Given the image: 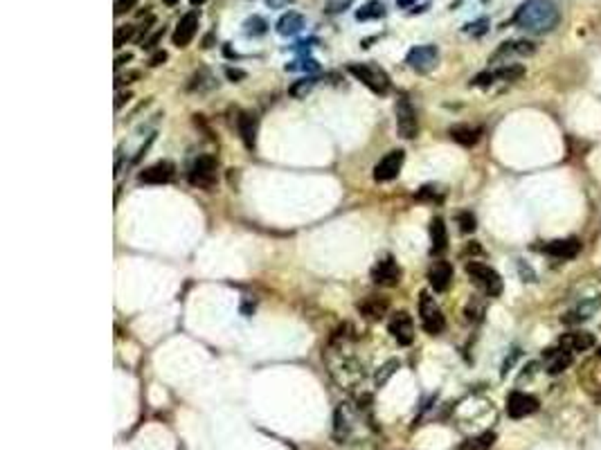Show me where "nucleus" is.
I'll use <instances>...</instances> for the list:
<instances>
[{
  "label": "nucleus",
  "instance_id": "nucleus-1",
  "mask_svg": "<svg viewBox=\"0 0 601 450\" xmlns=\"http://www.w3.org/2000/svg\"><path fill=\"white\" fill-rule=\"evenodd\" d=\"M325 363L329 367L331 379H334L340 387L345 390H354L362 383V367L356 360V356L351 353V349L345 344V340H334L329 344V349L325 351Z\"/></svg>",
  "mask_w": 601,
  "mask_h": 450
},
{
  "label": "nucleus",
  "instance_id": "nucleus-2",
  "mask_svg": "<svg viewBox=\"0 0 601 450\" xmlns=\"http://www.w3.org/2000/svg\"><path fill=\"white\" fill-rule=\"evenodd\" d=\"M558 18H561L558 16V7L552 0H525L518 7L514 23L530 34H545L552 32L558 25Z\"/></svg>",
  "mask_w": 601,
  "mask_h": 450
},
{
  "label": "nucleus",
  "instance_id": "nucleus-3",
  "mask_svg": "<svg viewBox=\"0 0 601 450\" xmlns=\"http://www.w3.org/2000/svg\"><path fill=\"white\" fill-rule=\"evenodd\" d=\"M466 275L471 277V281L478 286L482 293H486L489 297H498L502 293V279L495 273L491 266L482 264V261H466Z\"/></svg>",
  "mask_w": 601,
  "mask_h": 450
},
{
  "label": "nucleus",
  "instance_id": "nucleus-4",
  "mask_svg": "<svg viewBox=\"0 0 601 450\" xmlns=\"http://www.w3.org/2000/svg\"><path fill=\"white\" fill-rule=\"evenodd\" d=\"M347 70H349L358 81L365 83V86H367L372 92H376V95H386V92L390 90V79H388V75H386V72H383L379 66H374V64H351Z\"/></svg>",
  "mask_w": 601,
  "mask_h": 450
},
{
  "label": "nucleus",
  "instance_id": "nucleus-5",
  "mask_svg": "<svg viewBox=\"0 0 601 450\" xmlns=\"http://www.w3.org/2000/svg\"><path fill=\"white\" fill-rule=\"evenodd\" d=\"M419 316H421V327L426 329V333H430V336H439V333L446 329V320H444L441 309L426 290L419 295Z\"/></svg>",
  "mask_w": 601,
  "mask_h": 450
},
{
  "label": "nucleus",
  "instance_id": "nucleus-6",
  "mask_svg": "<svg viewBox=\"0 0 601 450\" xmlns=\"http://www.w3.org/2000/svg\"><path fill=\"white\" fill-rule=\"evenodd\" d=\"M372 281L379 286H397L401 281V268L392 255H383L372 266Z\"/></svg>",
  "mask_w": 601,
  "mask_h": 450
},
{
  "label": "nucleus",
  "instance_id": "nucleus-7",
  "mask_svg": "<svg viewBox=\"0 0 601 450\" xmlns=\"http://www.w3.org/2000/svg\"><path fill=\"white\" fill-rule=\"evenodd\" d=\"M403 162H406V151L403 149H395L386 153L383 158L379 160V164L374 167V181L376 183H388V181H395V178L401 174L403 169Z\"/></svg>",
  "mask_w": 601,
  "mask_h": 450
},
{
  "label": "nucleus",
  "instance_id": "nucleus-8",
  "mask_svg": "<svg viewBox=\"0 0 601 450\" xmlns=\"http://www.w3.org/2000/svg\"><path fill=\"white\" fill-rule=\"evenodd\" d=\"M397 131L401 138H406V140L417 138V133H419L417 111H414V106L408 99L397 101Z\"/></svg>",
  "mask_w": 601,
  "mask_h": 450
},
{
  "label": "nucleus",
  "instance_id": "nucleus-9",
  "mask_svg": "<svg viewBox=\"0 0 601 450\" xmlns=\"http://www.w3.org/2000/svg\"><path fill=\"white\" fill-rule=\"evenodd\" d=\"M216 181V158L214 155H199L192 164L190 171V183L210 190Z\"/></svg>",
  "mask_w": 601,
  "mask_h": 450
},
{
  "label": "nucleus",
  "instance_id": "nucleus-10",
  "mask_svg": "<svg viewBox=\"0 0 601 450\" xmlns=\"http://www.w3.org/2000/svg\"><path fill=\"white\" fill-rule=\"evenodd\" d=\"M437 61H439V50L434 45H417V48H412L406 57V64L412 70H419V72L432 70L437 66Z\"/></svg>",
  "mask_w": 601,
  "mask_h": 450
},
{
  "label": "nucleus",
  "instance_id": "nucleus-11",
  "mask_svg": "<svg viewBox=\"0 0 601 450\" xmlns=\"http://www.w3.org/2000/svg\"><path fill=\"white\" fill-rule=\"evenodd\" d=\"M199 12H196V9H192V12H188L185 14L181 20H178V25H176V32H174V36H171V41H174V45L176 48H188L192 41H194V36H196V32H199Z\"/></svg>",
  "mask_w": 601,
  "mask_h": 450
},
{
  "label": "nucleus",
  "instance_id": "nucleus-12",
  "mask_svg": "<svg viewBox=\"0 0 601 450\" xmlns=\"http://www.w3.org/2000/svg\"><path fill=\"white\" fill-rule=\"evenodd\" d=\"M390 333H392V338H395L399 344H403V347H408V344H412V340H414V322H412V318H410V313L408 311H399V313H395V316H392V320H390Z\"/></svg>",
  "mask_w": 601,
  "mask_h": 450
},
{
  "label": "nucleus",
  "instance_id": "nucleus-13",
  "mask_svg": "<svg viewBox=\"0 0 601 450\" xmlns=\"http://www.w3.org/2000/svg\"><path fill=\"white\" fill-rule=\"evenodd\" d=\"M538 410V399L525 392H511L507 399V414L511 419H525Z\"/></svg>",
  "mask_w": 601,
  "mask_h": 450
},
{
  "label": "nucleus",
  "instance_id": "nucleus-14",
  "mask_svg": "<svg viewBox=\"0 0 601 450\" xmlns=\"http://www.w3.org/2000/svg\"><path fill=\"white\" fill-rule=\"evenodd\" d=\"M545 255L550 257H556V259H574L579 255V250H581V241L574 237L570 239H554V241H547L543 248Z\"/></svg>",
  "mask_w": 601,
  "mask_h": 450
},
{
  "label": "nucleus",
  "instance_id": "nucleus-15",
  "mask_svg": "<svg viewBox=\"0 0 601 450\" xmlns=\"http://www.w3.org/2000/svg\"><path fill=\"white\" fill-rule=\"evenodd\" d=\"M174 174H176V167L167 160H160V162L147 167L144 171H140L138 181L147 183V185H164V183L171 181Z\"/></svg>",
  "mask_w": 601,
  "mask_h": 450
},
{
  "label": "nucleus",
  "instance_id": "nucleus-16",
  "mask_svg": "<svg viewBox=\"0 0 601 450\" xmlns=\"http://www.w3.org/2000/svg\"><path fill=\"white\" fill-rule=\"evenodd\" d=\"M236 129H239V135L246 144V149H255L257 146V133H259V120L255 113H248L241 111L239 118H236Z\"/></svg>",
  "mask_w": 601,
  "mask_h": 450
},
{
  "label": "nucleus",
  "instance_id": "nucleus-17",
  "mask_svg": "<svg viewBox=\"0 0 601 450\" xmlns=\"http://www.w3.org/2000/svg\"><path fill=\"white\" fill-rule=\"evenodd\" d=\"M558 344H561L563 349H567L570 353H579V351L593 349L597 340H595L593 333H588V331H570L561 340H558Z\"/></svg>",
  "mask_w": 601,
  "mask_h": 450
},
{
  "label": "nucleus",
  "instance_id": "nucleus-18",
  "mask_svg": "<svg viewBox=\"0 0 601 450\" xmlns=\"http://www.w3.org/2000/svg\"><path fill=\"white\" fill-rule=\"evenodd\" d=\"M428 281H430L432 290L444 293L453 281V266L448 264V261H434L428 270Z\"/></svg>",
  "mask_w": 601,
  "mask_h": 450
},
{
  "label": "nucleus",
  "instance_id": "nucleus-19",
  "mask_svg": "<svg viewBox=\"0 0 601 450\" xmlns=\"http://www.w3.org/2000/svg\"><path fill=\"white\" fill-rule=\"evenodd\" d=\"M356 309H358V313H360L362 318H367V320H381V318L388 313L390 302H388L386 297H381V295H369V297H365L362 302H358Z\"/></svg>",
  "mask_w": 601,
  "mask_h": 450
},
{
  "label": "nucleus",
  "instance_id": "nucleus-20",
  "mask_svg": "<svg viewBox=\"0 0 601 450\" xmlns=\"http://www.w3.org/2000/svg\"><path fill=\"white\" fill-rule=\"evenodd\" d=\"M536 52V43L532 41H509V43H502L500 50L493 55V61L507 59V57H532Z\"/></svg>",
  "mask_w": 601,
  "mask_h": 450
},
{
  "label": "nucleus",
  "instance_id": "nucleus-21",
  "mask_svg": "<svg viewBox=\"0 0 601 450\" xmlns=\"http://www.w3.org/2000/svg\"><path fill=\"white\" fill-rule=\"evenodd\" d=\"M572 356L567 349H563L561 344H558V349H547L545 353V363H547V372L550 374H561L565 372L570 365H572Z\"/></svg>",
  "mask_w": 601,
  "mask_h": 450
},
{
  "label": "nucleus",
  "instance_id": "nucleus-22",
  "mask_svg": "<svg viewBox=\"0 0 601 450\" xmlns=\"http://www.w3.org/2000/svg\"><path fill=\"white\" fill-rule=\"evenodd\" d=\"M446 248H448V232H446V225H444V218L437 216L430 221V253L441 255Z\"/></svg>",
  "mask_w": 601,
  "mask_h": 450
},
{
  "label": "nucleus",
  "instance_id": "nucleus-23",
  "mask_svg": "<svg viewBox=\"0 0 601 450\" xmlns=\"http://www.w3.org/2000/svg\"><path fill=\"white\" fill-rule=\"evenodd\" d=\"M351 428H354V414H351L347 403H340L336 416H334V435L336 439H347L351 435Z\"/></svg>",
  "mask_w": 601,
  "mask_h": 450
},
{
  "label": "nucleus",
  "instance_id": "nucleus-24",
  "mask_svg": "<svg viewBox=\"0 0 601 450\" xmlns=\"http://www.w3.org/2000/svg\"><path fill=\"white\" fill-rule=\"evenodd\" d=\"M448 135L462 146H473V144H478L480 135H482V129L480 127H471V124H455V127H451Z\"/></svg>",
  "mask_w": 601,
  "mask_h": 450
},
{
  "label": "nucleus",
  "instance_id": "nucleus-25",
  "mask_svg": "<svg viewBox=\"0 0 601 450\" xmlns=\"http://www.w3.org/2000/svg\"><path fill=\"white\" fill-rule=\"evenodd\" d=\"M304 29V16L297 12H286L277 20V34L282 36H295Z\"/></svg>",
  "mask_w": 601,
  "mask_h": 450
},
{
  "label": "nucleus",
  "instance_id": "nucleus-26",
  "mask_svg": "<svg viewBox=\"0 0 601 450\" xmlns=\"http://www.w3.org/2000/svg\"><path fill=\"white\" fill-rule=\"evenodd\" d=\"M383 16H386V5H383L381 0H369V3H365L356 12L358 20H376Z\"/></svg>",
  "mask_w": 601,
  "mask_h": 450
},
{
  "label": "nucleus",
  "instance_id": "nucleus-27",
  "mask_svg": "<svg viewBox=\"0 0 601 450\" xmlns=\"http://www.w3.org/2000/svg\"><path fill=\"white\" fill-rule=\"evenodd\" d=\"M493 444H495V433H482L478 437L469 439V442H464L460 448L462 450H489Z\"/></svg>",
  "mask_w": 601,
  "mask_h": 450
},
{
  "label": "nucleus",
  "instance_id": "nucleus-28",
  "mask_svg": "<svg viewBox=\"0 0 601 450\" xmlns=\"http://www.w3.org/2000/svg\"><path fill=\"white\" fill-rule=\"evenodd\" d=\"M523 75H525V68L521 64H504L493 72V77L500 81H518Z\"/></svg>",
  "mask_w": 601,
  "mask_h": 450
},
{
  "label": "nucleus",
  "instance_id": "nucleus-29",
  "mask_svg": "<svg viewBox=\"0 0 601 450\" xmlns=\"http://www.w3.org/2000/svg\"><path fill=\"white\" fill-rule=\"evenodd\" d=\"M399 367H401V363H399L397 358H392V360H388V363H386V365H383V367H381V370L376 372V376H374V385H376V387H383V385H386V383H388V381L392 379V374H395V372H397Z\"/></svg>",
  "mask_w": 601,
  "mask_h": 450
},
{
  "label": "nucleus",
  "instance_id": "nucleus-30",
  "mask_svg": "<svg viewBox=\"0 0 601 450\" xmlns=\"http://www.w3.org/2000/svg\"><path fill=\"white\" fill-rule=\"evenodd\" d=\"M316 86V79L313 77H306V79H299V81H295L291 88H288V92H291V95L295 97V99H302V97H306L309 92H311V88Z\"/></svg>",
  "mask_w": 601,
  "mask_h": 450
},
{
  "label": "nucleus",
  "instance_id": "nucleus-31",
  "mask_svg": "<svg viewBox=\"0 0 601 450\" xmlns=\"http://www.w3.org/2000/svg\"><path fill=\"white\" fill-rule=\"evenodd\" d=\"M266 27H268V23L262 16H253V18L246 20V34L248 36H262V34H266Z\"/></svg>",
  "mask_w": 601,
  "mask_h": 450
},
{
  "label": "nucleus",
  "instance_id": "nucleus-32",
  "mask_svg": "<svg viewBox=\"0 0 601 450\" xmlns=\"http://www.w3.org/2000/svg\"><path fill=\"white\" fill-rule=\"evenodd\" d=\"M133 36H136V27L133 25H122L115 29V36H113V43H115V48H122L127 41H131Z\"/></svg>",
  "mask_w": 601,
  "mask_h": 450
},
{
  "label": "nucleus",
  "instance_id": "nucleus-33",
  "mask_svg": "<svg viewBox=\"0 0 601 450\" xmlns=\"http://www.w3.org/2000/svg\"><path fill=\"white\" fill-rule=\"evenodd\" d=\"M458 223H460L462 232H475V227H478V221H475L473 212H460L458 214Z\"/></svg>",
  "mask_w": 601,
  "mask_h": 450
},
{
  "label": "nucleus",
  "instance_id": "nucleus-34",
  "mask_svg": "<svg viewBox=\"0 0 601 450\" xmlns=\"http://www.w3.org/2000/svg\"><path fill=\"white\" fill-rule=\"evenodd\" d=\"M417 198H421V201H439L441 198V194H439V187H434V185H426V187H421V192L417 194Z\"/></svg>",
  "mask_w": 601,
  "mask_h": 450
},
{
  "label": "nucleus",
  "instance_id": "nucleus-35",
  "mask_svg": "<svg viewBox=\"0 0 601 450\" xmlns=\"http://www.w3.org/2000/svg\"><path fill=\"white\" fill-rule=\"evenodd\" d=\"M486 29H489V20L486 18H480V20H475V23L466 25V32L473 34V36H482Z\"/></svg>",
  "mask_w": 601,
  "mask_h": 450
},
{
  "label": "nucleus",
  "instance_id": "nucleus-36",
  "mask_svg": "<svg viewBox=\"0 0 601 450\" xmlns=\"http://www.w3.org/2000/svg\"><path fill=\"white\" fill-rule=\"evenodd\" d=\"M140 3V0H115V16H122L131 12L133 7H136Z\"/></svg>",
  "mask_w": 601,
  "mask_h": 450
},
{
  "label": "nucleus",
  "instance_id": "nucleus-37",
  "mask_svg": "<svg viewBox=\"0 0 601 450\" xmlns=\"http://www.w3.org/2000/svg\"><path fill=\"white\" fill-rule=\"evenodd\" d=\"M493 79H495L493 72H482V75H478V77L473 79V86H482V88H484V86H491Z\"/></svg>",
  "mask_w": 601,
  "mask_h": 450
},
{
  "label": "nucleus",
  "instance_id": "nucleus-38",
  "mask_svg": "<svg viewBox=\"0 0 601 450\" xmlns=\"http://www.w3.org/2000/svg\"><path fill=\"white\" fill-rule=\"evenodd\" d=\"M133 79H140V72H127V75H120L115 79V88H122L124 83H133Z\"/></svg>",
  "mask_w": 601,
  "mask_h": 450
},
{
  "label": "nucleus",
  "instance_id": "nucleus-39",
  "mask_svg": "<svg viewBox=\"0 0 601 450\" xmlns=\"http://www.w3.org/2000/svg\"><path fill=\"white\" fill-rule=\"evenodd\" d=\"M164 61H167V52H164V50H158V52H155V55L149 59V66H153V68H155V66H162Z\"/></svg>",
  "mask_w": 601,
  "mask_h": 450
},
{
  "label": "nucleus",
  "instance_id": "nucleus-40",
  "mask_svg": "<svg viewBox=\"0 0 601 450\" xmlns=\"http://www.w3.org/2000/svg\"><path fill=\"white\" fill-rule=\"evenodd\" d=\"M162 34H164V27H162V29H158V32H155V34H153V36H151V38H149V41H147V43H144L142 48H147V50H153L155 45H158V41L162 38Z\"/></svg>",
  "mask_w": 601,
  "mask_h": 450
},
{
  "label": "nucleus",
  "instance_id": "nucleus-41",
  "mask_svg": "<svg viewBox=\"0 0 601 450\" xmlns=\"http://www.w3.org/2000/svg\"><path fill=\"white\" fill-rule=\"evenodd\" d=\"M225 75H227V79H232V81L246 79V72H243V70H236V68H227V70H225Z\"/></svg>",
  "mask_w": 601,
  "mask_h": 450
},
{
  "label": "nucleus",
  "instance_id": "nucleus-42",
  "mask_svg": "<svg viewBox=\"0 0 601 450\" xmlns=\"http://www.w3.org/2000/svg\"><path fill=\"white\" fill-rule=\"evenodd\" d=\"M129 99H131V92H118V97H115V111H120Z\"/></svg>",
  "mask_w": 601,
  "mask_h": 450
},
{
  "label": "nucleus",
  "instance_id": "nucleus-43",
  "mask_svg": "<svg viewBox=\"0 0 601 450\" xmlns=\"http://www.w3.org/2000/svg\"><path fill=\"white\" fill-rule=\"evenodd\" d=\"M264 3H266L268 7H273V9H282V7H286V5H291L293 0H264Z\"/></svg>",
  "mask_w": 601,
  "mask_h": 450
},
{
  "label": "nucleus",
  "instance_id": "nucleus-44",
  "mask_svg": "<svg viewBox=\"0 0 601 450\" xmlns=\"http://www.w3.org/2000/svg\"><path fill=\"white\" fill-rule=\"evenodd\" d=\"M351 5V0H340V3H331L329 5V14H336V7H340V12H345V7Z\"/></svg>",
  "mask_w": 601,
  "mask_h": 450
},
{
  "label": "nucleus",
  "instance_id": "nucleus-45",
  "mask_svg": "<svg viewBox=\"0 0 601 450\" xmlns=\"http://www.w3.org/2000/svg\"><path fill=\"white\" fill-rule=\"evenodd\" d=\"M131 59H133L131 55H120V57L115 59V70H120V68H122L124 64H129V61H131Z\"/></svg>",
  "mask_w": 601,
  "mask_h": 450
},
{
  "label": "nucleus",
  "instance_id": "nucleus-46",
  "mask_svg": "<svg viewBox=\"0 0 601 450\" xmlns=\"http://www.w3.org/2000/svg\"><path fill=\"white\" fill-rule=\"evenodd\" d=\"M414 3H417V0H397V5H399L401 9H406V7H412Z\"/></svg>",
  "mask_w": 601,
  "mask_h": 450
},
{
  "label": "nucleus",
  "instance_id": "nucleus-47",
  "mask_svg": "<svg viewBox=\"0 0 601 450\" xmlns=\"http://www.w3.org/2000/svg\"><path fill=\"white\" fill-rule=\"evenodd\" d=\"M162 3H164V5H167V7H174L176 3H178V0H162Z\"/></svg>",
  "mask_w": 601,
  "mask_h": 450
},
{
  "label": "nucleus",
  "instance_id": "nucleus-48",
  "mask_svg": "<svg viewBox=\"0 0 601 450\" xmlns=\"http://www.w3.org/2000/svg\"><path fill=\"white\" fill-rule=\"evenodd\" d=\"M203 3H205V0H192V5H194V7H199V5H203Z\"/></svg>",
  "mask_w": 601,
  "mask_h": 450
},
{
  "label": "nucleus",
  "instance_id": "nucleus-49",
  "mask_svg": "<svg viewBox=\"0 0 601 450\" xmlns=\"http://www.w3.org/2000/svg\"><path fill=\"white\" fill-rule=\"evenodd\" d=\"M597 353H599V358H601V347H599V351H597Z\"/></svg>",
  "mask_w": 601,
  "mask_h": 450
}]
</instances>
